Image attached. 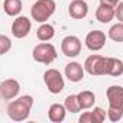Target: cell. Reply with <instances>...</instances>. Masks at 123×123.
<instances>
[{"label":"cell","instance_id":"2","mask_svg":"<svg viewBox=\"0 0 123 123\" xmlns=\"http://www.w3.org/2000/svg\"><path fill=\"white\" fill-rule=\"evenodd\" d=\"M33 106V97L32 96H22L16 100L10 101L7 104V116L13 122H23L29 117L31 109Z\"/></svg>","mask_w":123,"mask_h":123},{"label":"cell","instance_id":"10","mask_svg":"<svg viewBox=\"0 0 123 123\" xmlns=\"http://www.w3.org/2000/svg\"><path fill=\"white\" fill-rule=\"evenodd\" d=\"M106 41H107V36H106L104 32H101V31H91V32L87 33L84 42H86V46L90 51L96 52V51H100L106 45Z\"/></svg>","mask_w":123,"mask_h":123},{"label":"cell","instance_id":"6","mask_svg":"<svg viewBox=\"0 0 123 123\" xmlns=\"http://www.w3.org/2000/svg\"><path fill=\"white\" fill-rule=\"evenodd\" d=\"M43 81L49 93L58 94L64 90V77L61 75V73L55 68H49L43 74Z\"/></svg>","mask_w":123,"mask_h":123},{"label":"cell","instance_id":"16","mask_svg":"<svg viewBox=\"0 0 123 123\" xmlns=\"http://www.w3.org/2000/svg\"><path fill=\"white\" fill-rule=\"evenodd\" d=\"M54 35H55V29H54V26L49 25V23H42V25L36 29V36H38V39L42 41V42L51 41V39L54 38Z\"/></svg>","mask_w":123,"mask_h":123},{"label":"cell","instance_id":"23","mask_svg":"<svg viewBox=\"0 0 123 123\" xmlns=\"http://www.w3.org/2000/svg\"><path fill=\"white\" fill-rule=\"evenodd\" d=\"M80 123H96L94 122V116H93V111H84L81 116H80Z\"/></svg>","mask_w":123,"mask_h":123},{"label":"cell","instance_id":"25","mask_svg":"<svg viewBox=\"0 0 123 123\" xmlns=\"http://www.w3.org/2000/svg\"><path fill=\"white\" fill-rule=\"evenodd\" d=\"M100 3H103V5H109V6L116 7V6L120 3V0H100Z\"/></svg>","mask_w":123,"mask_h":123},{"label":"cell","instance_id":"4","mask_svg":"<svg viewBox=\"0 0 123 123\" xmlns=\"http://www.w3.org/2000/svg\"><path fill=\"white\" fill-rule=\"evenodd\" d=\"M84 70L90 75H107L109 74V56H101L98 54H93L86 58Z\"/></svg>","mask_w":123,"mask_h":123},{"label":"cell","instance_id":"19","mask_svg":"<svg viewBox=\"0 0 123 123\" xmlns=\"http://www.w3.org/2000/svg\"><path fill=\"white\" fill-rule=\"evenodd\" d=\"M64 106H65L67 111H70V113H78V111H81V106H80V101H78V96L77 94L67 96L65 100H64Z\"/></svg>","mask_w":123,"mask_h":123},{"label":"cell","instance_id":"18","mask_svg":"<svg viewBox=\"0 0 123 123\" xmlns=\"http://www.w3.org/2000/svg\"><path fill=\"white\" fill-rule=\"evenodd\" d=\"M123 74V61L119 58H110L109 56V74L111 77H120Z\"/></svg>","mask_w":123,"mask_h":123},{"label":"cell","instance_id":"24","mask_svg":"<svg viewBox=\"0 0 123 123\" xmlns=\"http://www.w3.org/2000/svg\"><path fill=\"white\" fill-rule=\"evenodd\" d=\"M116 19L123 23V2H120L116 6Z\"/></svg>","mask_w":123,"mask_h":123},{"label":"cell","instance_id":"7","mask_svg":"<svg viewBox=\"0 0 123 123\" xmlns=\"http://www.w3.org/2000/svg\"><path fill=\"white\" fill-rule=\"evenodd\" d=\"M61 51L65 56L74 58L81 52V41L74 35H68L61 41Z\"/></svg>","mask_w":123,"mask_h":123},{"label":"cell","instance_id":"9","mask_svg":"<svg viewBox=\"0 0 123 123\" xmlns=\"http://www.w3.org/2000/svg\"><path fill=\"white\" fill-rule=\"evenodd\" d=\"M31 28H32L31 19H28L26 16H18L12 23V35L18 39L26 38L31 32Z\"/></svg>","mask_w":123,"mask_h":123},{"label":"cell","instance_id":"14","mask_svg":"<svg viewBox=\"0 0 123 123\" xmlns=\"http://www.w3.org/2000/svg\"><path fill=\"white\" fill-rule=\"evenodd\" d=\"M65 114H67L65 106H64V104H59V103L51 104V107H49V110H48V117H49V120L54 122V123H61V122H64Z\"/></svg>","mask_w":123,"mask_h":123},{"label":"cell","instance_id":"13","mask_svg":"<svg viewBox=\"0 0 123 123\" xmlns=\"http://www.w3.org/2000/svg\"><path fill=\"white\" fill-rule=\"evenodd\" d=\"M114 16H116V7L109 6V5L100 3V6L96 10V19L100 23H109Z\"/></svg>","mask_w":123,"mask_h":123},{"label":"cell","instance_id":"8","mask_svg":"<svg viewBox=\"0 0 123 123\" xmlns=\"http://www.w3.org/2000/svg\"><path fill=\"white\" fill-rule=\"evenodd\" d=\"M20 91V84L15 78H7L0 83V97L3 100H13Z\"/></svg>","mask_w":123,"mask_h":123},{"label":"cell","instance_id":"21","mask_svg":"<svg viewBox=\"0 0 123 123\" xmlns=\"http://www.w3.org/2000/svg\"><path fill=\"white\" fill-rule=\"evenodd\" d=\"M12 48V42H10V38L6 36V35H2L0 36V54L5 55L7 54V51Z\"/></svg>","mask_w":123,"mask_h":123},{"label":"cell","instance_id":"17","mask_svg":"<svg viewBox=\"0 0 123 123\" xmlns=\"http://www.w3.org/2000/svg\"><path fill=\"white\" fill-rule=\"evenodd\" d=\"M3 10L9 16H18L22 12V2L20 0H5Z\"/></svg>","mask_w":123,"mask_h":123},{"label":"cell","instance_id":"22","mask_svg":"<svg viewBox=\"0 0 123 123\" xmlns=\"http://www.w3.org/2000/svg\"><path fill=\"white\" fill-rule=\"evenodd\" d=\"M93 116H94V122H96V123H101V122L106 120L107 111H104L101 107H94V109H93Z\"/></svg>","mask_w":123,"mask_h":123},{"label":"cell","instance_id":"3","mask_svg":"<svg viewBox=\"0 0 123 123\" xmlns=\"http://www.w3.org/2000/svg\"><path fill=\"white\" fill-rule=\"evenodd\" d=\"M56 5L54 0H36L31 7V15L35 22L43 23L55 13Z\"/></svg>","mask_w":123,"mask_h":123},{"label":"cell","instance_id":"5","mask_svg":"<svg viewBox=\"0 0 123 123\" xmlns=\"http://www.w3.org/2000/svg\"><path fill=\"white\" fill-rule=\"evenodd\" d=\"M32 56L36 62H41V64H52L55 58H56V49L52 43L49 42H41L38 43L33 51H32Z\"/></svg>","mask_w":123,"mask_h":123},{"label":"cell","instance_id":"15","mask_svg":"<svg viewBox=\"0 0 123 123\" xmlns=\"http://www.w3.org/2000/svg\"><path fill=\"white\" fill-rule=\"evenodd\" d=\"M78 96V101H80V106H81V110H87L90 107L94 106L96 103V94L90 90H84L81 93L77 94Z\"/></svg>","mask_w":123,"mask_h":123},{"label":"cell","instance_id":"11","mask_svg":"<svg viewBox=\"0 0 123 123\" xmlns=\"http://www.w3.org/2000/svg\"><path fill=\"white\" fill-rule=\"evenodd\" d=\"M68 13L73 19H84L88 13V5L86 0H73L68 6Z\"/></svg>","mask_w":123,"mask_h":123},{"label":"cell","instance_id":"1","mask_svg":"<svg viewBox=\"0 0 123 123\" xmlns=\"http://www.w3.org/2000/svg\"><path fill=\"white\" fill-rule=\"evenodd\" d=\"M107 117L110 122H119L123 117V87L122 86H110L107 88Z\"/></svg>","mask_w":123,"mask_h":123},{"label":"cell","instance_id":"12","mask_svg":"<svg viewBox=\"0 0 123 123\" xmlns=\"http://www.w3.org/2000/svg\"><path fill=\"white\" fill-rule=\"evenodd\" d=\"M84 65L78 64V62H70L65 65V77L71 81V83H80L84 78Z\"/></svg>","mask_w":123,"mask_h":123},{"label":"cell","instance_id":"20","mask_svg":"<svg viewBox=\"0 0 123 123\" xmlns=\"http://www.w3.org/2000/svg\"><path fill=\"white\" fill-rule=\"evenodd\" d=\"M107 36L114 41V42H123V23L119 22L116 25H113L110 29H109V33Z\"/></svg>","mask_w":123,"mask_h":123}]
</instances>
